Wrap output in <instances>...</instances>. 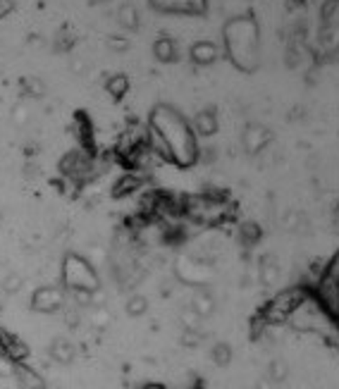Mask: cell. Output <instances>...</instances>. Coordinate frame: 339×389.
I'll list each match as a JSON object with an SVG mask.
<instances>
[{
  "label": "cell",
  "mask_w": 339,
  "mask_h": 389,
  "mask_svg": "<svg viewBox=\"0 0 339 389\" xmlns=\"http://www.w3.org/2000/svg\"><path fill=\"white\" fill-rule=\"evenodd\" d=\"M151 129L167 143L170 156L179 165H192L198 158L196 134L182 115L170 105H158L151 115Z\"/></svg>",
  "instance_id": "obj_1"
},
{
  "label": "cell",
  "mask_w": 339,
  "mask_h": 389,
  "mask_svg": "<svg viewBox=\"0 0 339 389\" xmlns=\"http://www.w3.org/2000/svg\"><path fill=\"white\" fill-rule=\"evenodd\" d=\"M225 48L232 63L241 70L256 67L258 55V29L251 19H234L229 27H225Z\"/></svg>",
  "instance_id": "obj_2"
},
{
  "label": "cell",
  "mask_w": 339,
  "mask_h": 389,
  "mask_svg": "<svg viewBox=\"0 0 339 389\" xmlns=\"http://www.w3.org/2000/svg\"><path fill=\"white\" fill-rule=\"evenodd\" d=\"M63 282L70 291H99L101 280L94 265L76 253H70L63 263Z\"/></svg>",
  "instance_id": "obj_3"
},
{
  "label": "cell",
  "mask_w": 339,
  "mask_h": 389,
  "mask_svg": "<svg viewBox=\"0 0 339 389\" xmlns=\"http://www.w3.org/2000/svg\"><path fill=\"white\" fill-rule=\"evenodd\" d=\"M65 306V291L58 286H41L32 296V308L36 313H55Z\"/></svg>",
  "instance_id": "obj_4"
},
{
  "label": "cell",
  "mask_w": 339,
  "mask_h": 389,
  "mask_svg": "<svg viewBox=\"0 0 339 389\" xmlns=\"http://www.w3.org/2000/svg\"><path fill=\"white\" fill-rule=\"evenodd\" d=\"M318 291H320V299L322 304H325V308L330 311V313L337 315L339 311V294H337V260L335 265H332L330 270H327L325 280L320 282V286H318Z\"/></svg>",
  "instance_id": "obj_5"
},
{
  "label": "cell",
  "mask_w": 339,
  "mask_h": 389,
  "mask_svg": "<svg viewBox=\"0 0 339 389\" xmlns=\"http://www.w3.org/2000/svg\"><path fill=\"white\" fill-rule=\"evenodd\" d=\"M0 349H3V356L12 363H22L29 356V346L10 332H0Z\"/></svg>",
  "instance_id": "obj_6"
},
{
  "label": "cell",
  "mask_w": 339,
  "mask_h": 389,
  "mask_svg": "<svg viewBox=\"0 0 339 389\" xmlns=\"http://www.w3.org/2000/svg\"><path fill=\"white\" fill-rule=\"evenodd\" d=\"M270 139H272L270 132L265 129L263 125H249L244 132V148L256 156V153H260L265 146H268Z\"/></svg>",
  "instance_id": "obj_7"
},
{
  "label": "cell",
  "mask_w": 339,
  "mask_h": 389,
  "mask_svg": "<svg viewBox=\"0 0 339 389\" xmlns=\"http://www.w3.org/2000/svg\"><path fill=\"white\" fill-rule=\"evenodd\" d=\"M158 10L165 12H182V14H198L203 12L205 0H153Z\"/></svg>",
  "instance_id": "obj_8"
},
{
  "label": "cell",
  "mask_w": 339,
  "mask_h": 389,
  "mask_svg": "<svg viewBox=\"0 0 339 389\" xmlns=\"http://www.w3.org/2000/svg\"><path fill=\"white\" fill-rule=\"evenodd\" d=\"M192 129H194V134H196V136H213V134H218L220 120H218V115H215V110H201V112H196Z\"/></svg>",
  "instance_id": "obj_9"
},
{
  "label": "cell",
  "mask_w": 339,
  "mask_h": 389,
  "mask_svg": "<svg viewBox=\"0 0 339 389\" xmlns=\"http://www.w3.org/2000/svg\"><path fill=\"white\" fill-rule=\"evenodd\" d=\"M189 55H192V60L196 65H213L223 55V48H218L213 41H198V43L192 45V53Z\"/></svg>",
  "instance_id": "obj_10"
},
{
  "label": "cell",
  "mask_w": 339,
  "mask_h": 389,
  "mask_svg": "<svg viewBox=\"0 0 339 389\" xmlns=\"http://www.w3.org/2000/svg\"><path fill=\"white\" fill-rule=\"evenodd\" d=\"M50 358H53L55 363H60V366H68V363L74 361V344L68 339V337H58V339L50 341V349H48Z\"/></svg>",
  "instance_id": "obj_11"
},
{
  "label": "cell",
  "mask_w": 339,
  "mask_h": 389,
  "mask_svg": "<svg viewBox=\"0 0 339 389\" xmlns=\"http://www.w3.org/2000/svg\"><path fill=\"white\" fill-rule=\"evenodd\" d=\"M14 375H17L19 389H45L43 377H41L36 370H32V368L22 366V363H14Z\"/></svg>",
  "instance_id": "obj_12"
},
{
  "label": "cell",
  "mask_w": 339,
  "mask_h": 389,
  "mask_svg": "<svg viewBox=\"0 0 339 389\" xmlns=\"http://www.w3.org/2000/svg\"><path fill=\"white\" fill-rule=\"evenodd\" d=\"M153 55H156L158 63H174L179 55L177 43H174L172 39H158L156 43H153Z\"/></svg>",
  "instance_id": "obj_13"
},
{
  "label": "cell",
  "mask_w": 339,
  "mask_h": 389,
  "mask_svg": "<svg viewBox=\"0 0 339 389\" xmlns=\"http://www.w3.org/2000/svg\"><path fill=\"white\" fill-rule=\"evenodd\" d=\"M192 311L198 315V318H208V315H213L215 311V299L213 294H208V291H196L192 299Z\"/></svg>",
  "instance_id": "obj_14"
},
{
  "label": "cell",
  "mask_w": 339,
  "mask_h": 389,
  "mask_svg": "<svg viewBox=\"0 0 339 389\" xmlns=\"http://www.w3.org/2000/svg\"><path fill=\"white\" fill-rule=\"evenodd\" d=\"M117 19H120V24L125 29H130V32H136L138 29V10L134 8V5H122L120 12H117Z\"/></svg>",
  "instance_id": "obj_15"
},
{
  "label": "cell",
  "mask_w": 339,
  "mask_h": 389,
  "mask_svg": "<svg viewBox=\"0 0 339 389\" xmlns=\"http://www.w3.org/2000/svg\"><path fill=\"white\" fill-rule=\"evenodd\" d=\"M105 89H107V94H110L112 98H122V96L130 91V81H127V76L117 74V76H112V79L105 81Z\"/></svg>",
  "instance_id": "obj_16"
},
{
  "label": "cell",
  "mask_w": 339,
  "mask_h": 389,
  "mask_svg": "<svg viewBox=\"0 0 339 389\" xmlns=\"http://www.w3.org/2000/svg\"><path fill=\"white\" fill-rule=\"evenodd\" d=\"M277 263H272V258H265L263 263H260V280H263V284H275L277 282Z\"/></svg>",
  "instance_id": "obj_17"
},
{
  "label": "cell",
  "mask_w": 339,
  "mask_h": 389,
  "mask_svg": "<svg viewBox=\"0 0 339 389\" xmlns=\"http://www.w3.org/2000/svg\"><path fill=\"white\" fill-rule=\"evenodd\" d=\"M213 361L218 363L220 368L229 366V361H232V349H229V344H215V349H213Z\"/></svg>",
  "instance_id": "obj_18"
},
{
  "label": "cell",
  "mask_w": 339,
  "mask_h": 389,
  "mask_svg": "<svg viewBox=\"0 0 339 389\" xmlns=\"http://www.w3.org/2000/svg\"><path fill=\"white\" fill-rule=\"evenodd\" d=\"M148 308V301L143 299V296H132L130 301H127V313L132 315V318H136V315H143Z\"/></svg>",
  "instance_id": "obj_19"
},
{
  "label": "cell",
  "mask_w": 339,
  "mask_h": 389,
  "mask_svg": "<svg viewBox=\"0 0 339 389\" xmlns=\"http://www.w3.org/2000/svg\"><path fill=\"white\" fill-rule=\"evenodd\" d=\"M24 91H27L29 96H34V98H41V96L45 94V84L41 79H36V76H27V79H24Z\"/></svg>",
  "instance_id": "obj_20"
},
{
  "label": "cell",
  "mask_w": 339,
  "mask_h": 389,
  "mask_svg": "<svg viewBox=\"0 0 339 389\" xmlns=\"http://www.w3.org/2000/svg\"><path fill=\"white\" fill-rule=\"evenodd\" d=\"M287 375H289V368H287V363L285 361H272V366H270V380L272 382H282Z\"/></svg>",
  "instance_id": "obj_21"
},
{
  "label": "cell",
  "mask_w": 339,
  "mask_h": 389,
  "mask_svg": "<svg viewBox=\"0 0 339 389\" xmlns=\"http://www.w3.org/2000/svg\"><path fill=\"white\" fill-rule=\"evenodd\" d=\"M19 286H22V277L14 273H10V277L3 282V289L8 291V294H14V291H19Z\"/></svg>",
  "instance_id": "obj_22"
},
{
  "label": "cell",
  "mask_w": 339,
  "mask_h": 389,
  "mask_svg": "<svg viewBox=\"0 0 339 389\" xmlns=\"http://www.w3.org/2000/svg\"><path fill=\"white\" fill-rule=\"evenodd\" d=\"M105 45L110 50H127V39H117V36H110Z\"/></svg>",
  "instance_id": "obj_23"
},
{
  "label": "cell",
  "mask_w": 339,
  "mask_h": 389,
  "mask_svg": "<svg viewBox=\"0 0 339 389\" xmlns=\"http://www.w3.org/2000/svg\"><path fill=\"white\" fill-rule=\"evenodd\" d=\"M10 10H12V3H10V0H0V19H3L5 14H10Z\"/></svg>",
  "instance_id": "obj_24"
},
{
  "label": "cell",
  "mask_w": 339,
  "mask_h": 389,
  "mask_svg": "<svg viewBox=\"0 0 339 389\" xmlns=\"http://www.w3.org/2000/svg\"><path fill=\"white\" fill-rule=\"evenodd\" d=\"M141 389H165L163 385H156V382H151V385H146V387H141Z\"/></svg>",
  "instance_id": "obj_25"
},
{
  "label": "cell",
  "mask_w": 339,
  "mask_h": 389,
  "mask_svg": "<svg viewBox=\"0 0 339 389\" xmlns=\"http://www.w3.org/2000/svg\"><path fill=\"white\" fill-rule=\"evenodd\" d=\"M94 3H110V0H94Z\"/></svg>",
  "instance_id": "obj_26"
}]
</instances>
